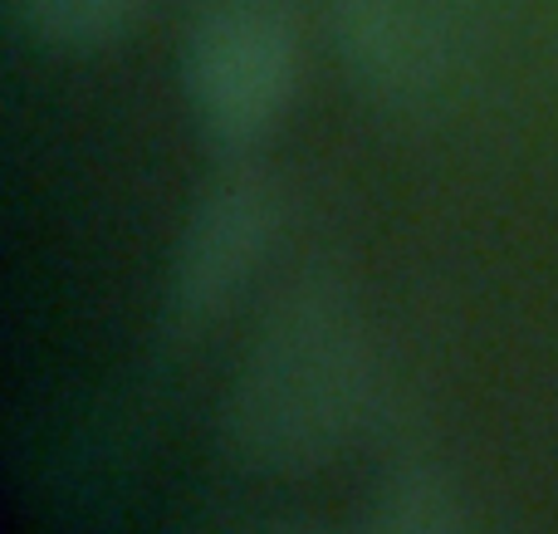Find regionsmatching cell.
<instances>
[{
  "instance_id": "1",
  "label": "cell",
  "mask_w": 558,
  "mask_h": 534,
  "mask_svg": "<svg viewBox=\"0 0 558 534\" xmlns=\"http://www.w3.org/2000/svg\"><path fill=\"white\" fill-rule=\"evenodd\" d=\"M373 343L343 284L304 275L260 314L231 363L216 427L241 466L299 476L328 466L373 417Z\"/></svg>"
},
{
  "instance_id": "2",
  "label": "cell",
  "mask_w": 558,
  "mask_h": 534,
  "mask_svg": "<svg viewBox=\"0 0 558 534\" xmlns=\"http://www.w3.org/2000/svg\"><path fill=\"white\" fill-rule=\"evenodd\" d=\"M182 88L211 143H260L299 88V39L289 20L270 0H221L182 45Z\"/></svg>"
},
{
  "instance_id": "3",
  "label": "cell",
  "mask_w": 558,
  "mask_h": 534,
  "mask_svg": "<svg viewBox=\"0 0 558 534\" xmlns=\"http://www.w3.org/2000/svg\"><path fill=\"white\" fill-rule=\"evenodd\" d=\"M279 192L260 172H226L192 202L167 265L162 319L172 333H202L251 284L279 235Z\"/></svg>"
},
{
  "instance_id": "4",
  "label": "cell",
  "mask_w": 558,
  "mask_h": 534,
  "mask_svg": "<svg viewBox=\"0 0 558 534\" xmlns=\"http://www.w3.org/2000/svg\"><path fill=\"white\" fill-rule=\"evenodd\" d=\"M328 29L348 74L377 98H422L451 59L446 0H328Z\"/></svg>"
},
{
  "instance_id": "5",
  "label": "cell",
  "mask_w": 558,
  "mask_h": 534,
  "mask_svg": "<svg viewBox=\"0 0 558 534\" xmlns=\"http://www.w3.org/2000/svg\"><path fill=\"white\" fill-rule=\"evenodd\" d=\"M15 25L35 45L59 54H94V49L123 45L147 20L153 0H10Z\"/></svg>"
},
{
  "instance_id": "6",
  "label": "cell",
  "mask_w": 558,
  "mask_h": 534,
  "mask_svg": "<svg viewBox=\"0 0 558 534\" xmlns=\"http://www.w3.org/2000/svg\"><path fill=\"white\" fill-rule=\"evenodd\" d=\"M373 534H465V525L446 486H436L426 471H412V476H397V486H387Z\"/></svg>"
},
{
  "instance_id": "7",
  "label": "cell",
  "mask_w": 558,
  "mask_h": 534,
  "mask_svg": "<svg viewBox=\"0 0 558 534\" xmlns=\"http://www.w3.org/2000/svg\"><path fill=\"white\" fill-rule=\"evenodd\" d=\"M270 534H328V530H308V525H284V530H270Z\"/></svg>"
}]
</instances>
